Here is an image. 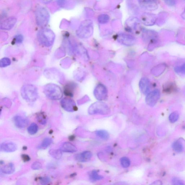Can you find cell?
Here are the masks:
<instances>
[{
  "instance_id": "f35d334b",
  "label": "cell",
  "mask_w": 185,
  "mask_h": 185,
  "mask_svg": "<svg viewBox=\"0 0 185 185\" xmlns=\"http://www.w3.org/2000/svg\"><path fill=\"white\" fill-rule=\"evenodd\" d=\"M165 3L169 6H174L175 5L176 0H164Z\"/></svg>"
},
{
  "instance_id": "d590c367",
  "label": "cell",
  "mask_w": 185,
  "mask_h": 185,
  "mask_svg": "<svg viewBox=\"0 0 185 185\" xmlns=\"http://www.w3.org/2000/svg\"><path fill=\"white\" fill-rule=\"evenodd\" d=\"M40 183L43 185H47L49 183L51 180L50 178L48 177H44L40 179Z\"/></svg>"
},
{
  "instance_id": "ab89813d",
  "label": "cell",
  "mask_w": 185,
  "mask_h": 185,
  "mask_svg": "<svg viewBox=\"0 0 185 185\" xmlns=\"http://www.w3.org/2000/svg\"><path fill=\"white\" fill-rule=\"evenodd\" d=\"M56 1L57 4L61 7H63L66 3L67 2V0H56Z\"/></svg>"
},
{
  "instance_id": "2e32d148",
  "label": "cell",
  "mask_w": 185,
  "mask_h": 185,
  "mask_svg": "<svg viewBox=\"0 0 185 185\" xmlns=\"http://www.w3.org/2000/svg\"><path fill=\"white\" fill-rule=\"evenodd\" d=\"M17 149L16 145L12 142L3 143L1 145V151L5 152H12Z\"/></svg>"
},
{
  "instance_id": "b9f144b4",
  "label": "cell",
  "mask_w": 185,
  "mask_h": 185,
  "mask_svg": "<svg viewBox=\"0 0 185 185\" xmlns=\"http://www.w3.org/2000/svg\"><path fill=\"white\" fill-rule=\"evenodd\" d=\"M43 3L45 4H48L50 3L52 0H40Z\"/></svg>"
},
{
  "instance_id": "f1b7e54d",
  "label": "cell",
  "mask_w": 185,
  "mask_h": 185,
  "mask_svg": "<svg viewBox=\"0 0 185 185\" xmlns=\"http://www.w3.org/2000/svg\"><path fill=\"white\" fill-rule=\"evenodd\" d=\"M110 20V17L107 14H103L99 15L98 18L99 23L101 24L107 23Z\"/></svg>"
},
{
  "instance_id": "74e56055",
  "label": "cell",
  "mask_w": 185,
  "mask_h": 185,
  "mask_svg": "<svg viewBox=\"0 0 185 185\" xmlns=\"http://www.w3.org/2000/svg\"><path fill=\"white\" fill-rule=\"evenodd\" d=\"M23 37L22 35L19 34L17 35L15 38V40L17 43H22L23 41Z\"/></svg>"
},
{
  "instance_id": "7c38bea8",
  "label": "cell",
  "mask_w": 185,
  "mask_h": 185,
  "mask_svg": "<svg viewBox=\"0 0 185 185\" xmlns=\"http://www.w3.org/2000/svg\"><path fill=\"white\" fill-rule=\"evenodd\" d=\"M157 20V17L155 15L150 13H144L141 18V21L146 26H152L155 24Z\"/></svg>"
},
{
  "instance_id": "ba28073f",
  "label": "cell",
  "mask_w": 185,
  "mask_h": 185,
  "mask_svg": "<svg viewBox=\"0 0 185 185\" xmlns=\"http://www.w3.org/2000/svg\"><path fill=\"white\" fill-rule=\"evenodd\" d=\"M160 92L159 90L155 89L150 92L147 95L145 101L147 104L151 107H153L159 100Z\"/></svg>"
},
{
  "instance_id": "d4e9b609",
  "label": "cell",
  "mask_w": 185,
  "mask_h": 185,
  "mask_svg": "<svg viewBox=\"0 0 185 185\" xmlns=\"http://www.w3.org/2000/svg\"><path fill=\"white\" fill-rule=\"evenodd\" d=\"M90 179L92 182H95L98 180L102 179L103 177L102 176L99 175L97 171L93 170L91 172L89 175Z\"/></svg>"
},
{
  "instance_id": "7a4b0ae2",
  "label": "cell",
  "mask_w": 185,
  "mask_h": 185,
  "mask_svg": "<svg viewBox=\"0 0 185 185\" xmlns=\"http://www.w3.org/2000/svg\"><path fill=\"white\" fill-rule=\"evenodd\" d=\"M43 92L51 100H60L63 97V92L60 87L53 83H48L43 88Z\"/></svg>"
},
{
  "instance_id": "603a6c76",
  "label": "cell",
  "mask_w": 185,
  "mask_h": 185,
  "mask_svg": "<svg viewBox=\"0 0 185 185\" xmlns=\"http://www.w3.org/2000/svg\"><path fill=\"white\" fill-rule=\"evenodd\" d=\"M49 153L52 157L57 160L60 159L62 155L61 149H52L50 150Z\"/></svg>"
},
{
  "instance_id": "d6a6232c",
  "label": "cell",
  "mask_w": 185,
  "mask_h": 185,
  "mask_svg": "<svg viewBox=\"0 0 185 185\" xmlns=\"http://www.w3.org/2000/svg\"><path fill=\"white\" fill-rule=\"evenodd\" d=\"M11 63V61L9 58H4L1 59L0 61V66L1 68H3L8 66Z\"/></svg>"
},
{
  "instance_id": "7bdbcfd3",
  "label": "cell",
  "mask_w": 185,
  "mask_h": 185,
  "mask_svg": "<svg viewBox=\"0 0 185 185\" xmlns=\"http://www.w3.org/2000/svg\"><path fill=\"white\" fill-rule=\"evenodd\" d=\"M181 16L183 19L185 20V7L183 12L182 13V14L181 15Z\"/></svg>"
},
{
  "instance_id": "4316f807",
  "label": "cell",
  "mask_w": 185,
  "mask_h": 185,
  "mask_svg": "<svg viewBox=\"0 0 185 185\" xmlns=\"http://www.w3.org/2000/svg\"><path fill=\"white\" fill-rule=\"evenodd\" d=\"M96 135L103 140H107L109 138V133L108 132L103 130H100L96 132Z\"/></svg>"
},
{
  "instance_id": "f546056e",
  "label": "cell",
  "mask_w": 185,
  "mask_h": 185,
  "mask_svg": "<svg viewBox=\"0 0 185 185\" xmlns=\"http://www.w3.org/2000/svg\"><path fill=\"white\" fill-rule=\"evenodd\" d=\"M38 131V125L35 123H32L28 128V133L30 135H34Z\"/></svg>"
},
{
  "instance_id": "60d3db41",
  "label": "cell",
  "mask_w": 185,
  "mask_h": 185,
  "mask_svg": "<svg viewBox=\"0 0 185 185\" xmlns=\"http://www.w3.org/2000/svg\"><path fill=\"white\" fill-rule=\"evenodd\" d=\"M22 158L24 161L28 162L30 160V158L28 156L26 155H23L22 156Z\"/></svg>"
},
{
  "instance_id": "ac0fdd59",
  "label": "cell",
  "mask_w": 185,
  "mask_h": 185,
  "mask_svg": "<svg viewBox=\"0 0 185 185\" xmlns=\"http://www.w3.org/2000/svg\"><path fill=\"white\" fill-rule=\"evenodd\" d=\"M92 156L91 152L86 151L83 153L77 155L75 158L77 160L80 162H86L91 160Z\"/></svg>"
},
{
  "instance_id": "9c48e42d",
  "label": "cell",
  "mask_w": 185,
  "mask_h": 185,
  "mask_svg": "<svg viewBox=\"0 0 185 185\" xmlns=\"http://www.w3.org/2000/svg\"><path fill=\"white\" fill-rule=\"evenodd\" d=\"M94 94L96 98L99 101H104L107 99L108 91L105 86L99 84L97 86L94 91Z\"/></svg>"
},
{
  "instance_id": "e575fe53",
  "label": "cell",
  "mask_w": 185,
  "mask_h": 185,
  "mask_svg": "<svg viewBox=\"0 0 185 185\" xmlns=\"http://www.w3.org/2000/svg\"><path fill=\"white\" fill-rule=\"evenodd\" d=\"M31 168L34 170H39L42 168V165L39 162H35L32 165Z\"/></svg>"
},
{
  "instance_id": "6da1fadb",
  "label": "cell",
  "mask_w": 185,
  "mask_h": 185,
  "mask_svg": "<svg viewBox=\"0 0 185 185\" xmlns=\"http://www.w3.org/2000/svg\"><path fill=\"white\" fill-rule=\"evenodd\" d=\"M56 36L52 30L43 28L39 30L37 34V38L42 45L46 47L52 46L54 43Z\"/></svg>"
},
{
  "instance_id": "8992f818",
  "label": "cell",
  "mask_w": 185,
  "mask_h": 185,
  "mask_svg": "<svg viewBox=\"0 0 185 185\" xmlns=\"http://www.w3.org/2000/svg\"><path fill=\"white\" fill-rule=\"evenodd\" d=\"M88 111L90 115L101 114L105 115L111 113V109L105 103L102 102H97L91 105Z\"/></svg>"
},
{
  "instance_id": "83f0119b",
  "label": "cell",
  "mask_w": 185,
  "mask_h": 185,
  "mask_svg": "<svg viewBox=\"0 0 185 185\" xmlns=\"http://www.w3.org/2000/svg\"><path fill=\"white\" fill-rule=\"evenodd\" d=\"M74 85L72 83L66 85L65 88V95L71 96L73 94L74 90Z\"/></svg>"
},
{
  "instance_id": "30bf717a",
  "label": "cell",
  "mask_w": 185,
  "mask_h": 185,
  "mask_svg": "<svg viewBox=\"0 0 185 185\" xmlns=\"http://www.w3.org/2000/svg\"><path fill=\"white\" fill-rule=\"evenodd\" d=\"M61 106L63 108L68 112H72L77 111V107L75 102L70 98H65L61 100Z\"/></svg>"
},
{
  "instance_id": "484cf974",
  "label": "cell",
  "mask_w": 185,
  "mask_h": 185,
  "mask_svg": "<svg viewBox=\"0 0 185 185\" xmlns=\"http://www.w3.org/2000/svg\"><path fill=\"white\" fill-rule=\"evenodd\" d=\"M52 140L50 138H46L43 141L41 144L38 147V148L40 149H45L50 146L52 144Z\"/></svg>"
},
{
  "instance_id": "9a60e30c",
  "label": "cell",
  "mask_w": 185,
  "mask_h": 185,
  "mask_svg": "<svg viewBox=\"0 0 185 185\" xmlns=\"http://www.w3.org/2000/svg\"><path fill=\"white\" fill-rule=\"evenodd\" d=\"M15 125L19 129H23L28 124V119L20 116H15L14 118Z\"/></svg>"
},
{
  "instance_id": "ffe728a7",
  "label": "cell",
  "mask_w": 185,
  "mask_h": 185,
  "mask_svg": "<svg viewBox=\"0 0 185 185\" xmlns=\"http://www.w3.org/2000/svg\"><path fill=\"white\" fill-rule=\"evenodd\" d=\"M61 149L62 151L66 153H74L77 151V147L72 143L69 142L64 143Z\"/></svg>"
},
{
  "instance_id": "7402d4cb",
  "label": "cell",
  "mask_w": 185,
  "mask_h": 185,
  "mask_svg": "<svg viewBox=\"0 0 185 185\" xmlns=\"http://www.w3.org/2000/svg\"><path fill=\"white\" fill-rule=\"evenodd\" d=\"M176 73L180 76H185V62L176 66L174 68Z\"/></svg>"
},
{
  "instance_id": "836d02e7",
  "label": "cell",
  "mask_w": 185,
  "mask_h": 185,
  "mask_svg": "<svg viewBox=\"0 0 185 185\" xmlns=\"http://www.w3.org/2000/svg\"><path fill=\"white\" fill-rule=\"evenodd\" d=\"M37 120L39 123L43 125L45 124L46 123V117L43 113L39 114L37 115Z\"/></svg>"
},
{
  "instance_id": "5b68a950",
  "label": "cell",
  "mask_w": 185,
  "mask_h": 185,
  "mask_svg": "<svg viewBox=\"0 0 185 185\" xmlns=\"http://www.w3.org/2000/svg\"><path fill=\"white\" fill-rule=\"evenodd\" d=\"M36 23L39 27H45L49 22L50 14L48 11L43 7L39 6L35 12Z\"/></svg>"
},
{
  "instance_id": "8fae6325",
  "label": "cell",
  "mask_w": 185,
  "mask_h": 185,
  "mask_svg": "<svg viewBox=\"0 0 185 185\" xmlns=\"http://www.w3.org/2000/svg\"><path fill=\"white\" fill-rule=\"evenodd\" d=\"M138 2L141 7L147 10L154 11L158 8L156 0H138Z\"/></svg>"
},
{
  "instance_id": "1f68e13d",
  "label": "cell",
  "mask_w": 185,
  "mask_h": 185,
  "mask_svg": "<svg viewBox=\"0 0 185 185\" xmlns=\"http://www.w3.org/2000/svg\"><path fill=\"white\" fill-rule=\"evenodd\" d=\"M120 164L123 167L127 168L130 165L131 162L129 158L126 157H123L120 159Z\"/></svg>"
},
{
  "instance_id": "4fadbf2b",
  "label": "cell",
  "mask_w": 185,
  "mask_h": 185,
  "mask_svg": "<svg viewBox=\"0 0 185 185\" xmlns=\"http://www.w3.org/2000/svg\"><path fill=\"white\" fill-rule=\"evenodd\" d=\"M16 22L17 19L15 17H8L2 22L0 25V28L3 30H10L14 27Z\"/></svg>"
},
{
  "instance_id": "d6986e66",
  "label": "cell",
  "mask_w": 185,
  "mask_h": 185,
  "mask_svg": "<svg viewBox=\"0 0 185 185\" xmlns=\"http://www.w3.org/2000/svg\"><path fill=\"white\" fill-rule=\"evenodd\" d=\"M140 21L136 17H131L127 20L126 25L128 29L131 30L133 29H136L138 26L140 25Z\"/></svg>"
},
{
  "instance_id": "52a82bcc",
  "label": "cell",
  "mask_w": 185,
  "mask_h": 185,
  "mask_svg": "<svg viewBox=\"0 0 185 185\" xmlns=\"http://www.w3.org/2000/svg\"><path fill=\"white\" fill-rule=\"evenodd\" d=\"M117 40L121 44L126 46H131L135 44L136 39L131 34L122 33L117 36Z\"/></svg>"
},
{
  "instance_id": "5bb4252c",
  "label": "cell",
  "mask_w": 185,
  "mask_h": 185,
  "mask_svg": "<svg viewBox=\"0 0 185 185\" xmlns=\"http://www.w3.org/2000/svg\"><path fill=\"white\" fill-rule=\"evenodd\" d=\"M139 87L141 92L143 94L147 95L150 92L151 83L149 79L146 78H143L139 82Z\"/></svg>"
},
{
  "instance_id": "cb8c5ba5",
  "label": "cell",
  "mask_w": 185,
  "mask_h": 185,
  "mask_svg": "<svg viewBox=\"0 0 185 185\" xmlns=\"http://www.w3.org/2000/svg\"><path fill=\"white\" fill-rule=\"evenodd\" d=\"M173 147L174 150L178 153L181 152L184 149L183 145L179 140L176 141L174 142Z\"/></svg>"
},
{
  "instance_id": "e0dca14e",
  "label": "cell",
  "mask_w": 185,
  "mask_h": 185,
  "mask_svg": "<svg viewBox=\"0 0 185 185\" xmlns=\"http://www.w3.org/2000/svg\"><path fill=\"white\" fill-rule=\"evenodd\" d=\"M157 33L153 31L144 30L143 32V37L145 40L150 41L151 42H155L157 40Z\"/></svg>"
},
{
  "instance_id": "277c9868",
  "label": "cell",
  "mask_w": 185,
  "mask_h": 185,
  "mask_svg": "<svg viewBox=\"0 0 185 185\" xmlns=\"http://www.w3.org/2000/svg\"><path fill=\"white\" fill-rule=\"evenodd\" d=\"M93 32L92 22L90 20H87L81 23L78 29L76 31V34L79 38H87L92 36Z\"/></svg>"
},
{
  "instance_id": "3957f363",
  "label": "cell",
  "mask_w": 185,
  "mask_h": 185,
  "mask_svg": "<svg viewBox=\"0 0 185 185\" xmlns=\"http://www.w3.org/2000/svg\"><path fill=\"white\" fill-rule=\"evenodd\" d=\"M20 93L22 97L26 101L34 102L38 98V91L34 85L26 84L21 88Z\"/></svg>"
},
{
  "instance_id": "44dd1931",
  "label": "cell",
  "mask_w": 185,
  "mask_h": 185,
  "mask_svg": "<svg viewBox=\"0 0 185 185\" xmlns=\"http://www.w3.org/2000/svg\"><path fill=\"white\" fill-rule=\"evenodd\" d=\"M1 170L2 173L7 174H10L14 172L15 168L14 165L12 163H10L2 167Z\"/></svg>"
},
{
  "instance_id": "4dcf8cb0",
  "label": "cell",
  "mask_w": 185,
  "mask_h": 185,
  "mask_svg": "<svg viewBox=\"0 0 185 185\" xmlns=\"http://www.w3.org/2000/svg\"><path fill=\"white\" fill-rule=\"evenodd\" d=\"M179 114L177 111H174L171 113L169 116V122L174 123L177 122L179 118Z\"/></svg>"
},
{
  "instance_id": "8d00e7d4",
  "label": "cell",
  "mask_w": 185,
  "mask_h": 185,
  "mask_svg": "<svg viewBox=\"0 0 185 185\" xmlns=\"http://www.w3.org/2000/svg\"><path fill=\"white\" fill-rule=\"evenodd\" d=\"M172 183L174 185H184L183 182L181 180L177 178H174L172 180Z\"/></svg>"
}]
</instances>
